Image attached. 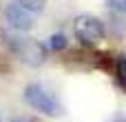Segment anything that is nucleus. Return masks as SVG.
Returning <instances> with one entry per match:
<instances>
[{
    "label": "nucleus",
    "instance_id": "nucleus-1",
    "mask_svg": "<svg viewBox=\"0 0 126 122\" xmlns=\"http://www.w3.org/2000/svg\"><path fill=\"white\" fill-rule=\"evenodd\" d=\"M24 98H27V102L33 107V109H38V111H42L44 116H62V107H60V102L53 98V93H49L44 87H40V84H29L27 87V91H24Z\"/></svg>",
    "mask_w": 126,
    "mask_h": 122
},
{
    "label": "nucleus",
    "instance_id": "nucleus-2",
    "mask_svg": "<svg viewBox=\"0 0 126 122\" xmlns=\"http://www.w3.org/2000/svg\"><path fill=\"white\" fill-rule=\"evenodd\" d=\"M75 36L82 44L93 47L104 38V24L95 16H80L75 20Z\"/></svg>",
    "mask_w": 126,
    "mask_h": 122
},
{
    "label": "nucleus",
    "instance_id": "nucleus-3",
    "mask_svg": "<svg viewBox=\"0 0 126 122\" xmlns=\"http://www.w3.org/2000/svg\"><path fill=\"white\" fill-rule=\"evenodd\" d=\"M11 47H13V51L18 53V58H20L22 62L31 64V67H38V64H42V60H44L42 47H40L35 40H29V38L20 40V38H13V40H11Z\"/></svg>",
    "mask_w": 126,
    "mask_h": 122
},
{
    "label": "nucleus",
    "instance_id": "nucleus-4",
    "mask_svg": "<svg viewBox=\"0 0 126 122\" xmlns=\"http://www.w3.org/2000/svg\"><path fill=\"white\" fill-rule=\"evenodd\" d=\"M4 18H7V22H9V27H13V29H18V31H27V29L33 27V18H31V13H29L24 7H20V4H11V7H7Z\"/></svg>",
    "mask_w": 126,
    "mask_h": 122
},
{
    "label": "nucleus",
    "instance_id": "nucleus-5",
    "mask_svg": "<svg viewBox=\"0 0 126 122\" xmlns=\"http://www.w3.org/2000/svg\"><path fill=\"white\" fill-rule=\"evenodd\" d=\"M117 82L126 91V56H120V60H117Z\"/></svg>",
    "mask_w": 126,
    "mask_h": 122
},
{
    "label": "nucleus",
    "instance_id": "nucleus-6",
    "mask_svg": "<svg viewBox=\"0 0 126 122\" xmlns=\"http://www.w3.org/2000/svg\"><path fill=\"white\" fill-rule=\"evenodd\" d=\"M16 4L24 7L27 11H40L44 7V0H16Z\"/></svg>",
    "mask_w": 126,
    "mask_h": 122
},
{
    "label": "nucleus",
    "instance_id": "nucleus-7",
    "mask_svg": "<svg viewBox=\"0 0 126 122\" xmlns=\"http://www.w3.org/2000/svg\"><path fill=\"white\" fill-rule=\"evenodd\" d=\"M49 47L55 49V51H58V49H64V47H66V38H64V36H53L51 42H49Z\"/></svg>",
    "mask_w": 126,
    "mask_h": 122
},
{
    "label": "nucleus",
    "instance_id": "nucleus-8",
    "mask_svg": "<svg viewBox=\"0 0 126 122\" xmlns=\"http://www.w3.org/2000/svg\"><path fill=\"white\" fill-rule=\"evenodd\" d=\"M106 2H109V7H111V9L126 13V0H106Z\"/></svg>",
    "mask_w": 126,
    "mask_h": 122
},
{
    "label": "nucleus",
    "instance_id": "nucleus-9",
    "mask_svg": "<svg viewBox=\"0 0 126 122\" xmlns=\"http://www.w3.org/2000/svg\"><path fill=\"white\" fill-rule=\"evenodd\" d=\"M120 122H126V120H120Z\"/></svg>",
    "mask_w": 126,
    "mask_h": 122
}]
</instances>
